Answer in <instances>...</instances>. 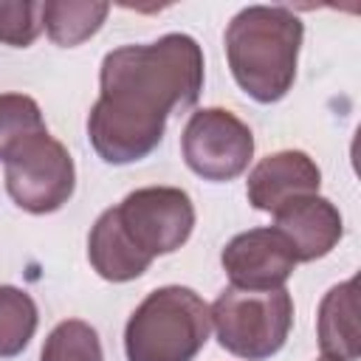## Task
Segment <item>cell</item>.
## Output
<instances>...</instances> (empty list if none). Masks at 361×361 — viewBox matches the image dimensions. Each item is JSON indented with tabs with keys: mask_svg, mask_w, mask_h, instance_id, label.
<instances>
[{
	"mask_svg": "<svg viewBox=\"0 0 361 361\" xmlns=\"http://www.w3.org/2000/svg\"><path fill=\"white\" fill-rule=\"evenodd\" d=\"M203 48L189 34H164L147 45L104 54L99 99L87 113V138L104 164L144 161L164 141L166 118L197 104Z\"/></svg>",
	"mask_w": 361,
	"mask_h": 361,
	"instance_id": "cell-1",
	"label": "cell"
},
{
	"mask_svg": "<svg viewBox=\"0 0 361 361\" xmlns=\"http://www.w3.org/2000/svg\"><path fill=\"white\" fill-rule=\"evenodd\" d=\"M305 25L285 6H245L226 25V59L234 82L259 104L288 96Z\"/></svg>",
	"mask_w": 361,
	"mask_h": 361,
	"instance_id": "cell-2",
	"label": "cell"
},
{
	"mask_svg": "<svg viewBox=\"0 0 361 361\" xmlns=\"http://www.w3.org/2000/svg\"><path fill=\"white\" fill-rule=\"evenodd\" d=\"M212 316L203 296L186 285H164L130 313L127 361H192L209 341Z\"/></svg>",
	"mask_w": 361,
	"mask_h": 361,
	"instance_id": "cell-3",
	"label": "cell"
},
{
	"mask_svg": "<svg viewBox=\"0 0 361 361\" xmlns=\"http://www.w3.org/2000/svg\"><path fill=\"white\" fill-rule=\"evenodd\" d=\"M212 327L226 353L245 361L276 355L293 327V299L285 288L243 290L226 288L209 307Z\"/></svg>",
	"mask_w": 361,
	"mask_h": 361,
	"instance_id": "cell-4",
	"label": "cell"
},
{
	"mask_svg": "<svg viewBox=\"0 0 361 361\" xmlns=\"http://www.w3.org/2000/svg\"><path fill=\"white\" fill-rule=\"evenodd\" d=\"M127 245L152 265L155 257L178 251L195 228V203L178 186H144L110 209Z\"/></svg>",
	"mask_w": 361,
	"mask_h": 361,
	"instance_id": "cell-5",
	"label": "cell"
},
{
	"mask_svg": "<svg viewBox=\"0 0 361 361\" xmlns=\"http://www.w3.org/2000/svg\"><path fill=\"white\" fill-rule=\"evenodd\" d=\"M76 189V169L68 147L51 133L25 141L6 161V192L28 214L62 209Z\"/></svg>",
	"mask_w": 361,
	"mask_h": 361,
	"instance_id": "cell-6",
	"label": "cell"
},
{
	"mask_svg": "<svg viewBox=\"0 0 361 361\" xmlns=\"http://www.w3.org/2000/svg\"><path fill=\"white\" fill-rule=\"evenodd\" d=\"M186 166L212 183L240 178L254 155V133L226 107L195 110L180 135Z\"/></svg>",
	"mask_w": 361,
	"mask_h": 361,
	"instance_id": "cell-7",
	"label": "cell"
},
{
	"mask_svg": "<svg viewBox=\"0 0 361 361\" xmlns=\"http://www.w3.org/2000/svg\"><path fill=\"white\" fill-rule=\"evenodd\" d=\"M220 262L231 288L276 290L290 279L296 254L282 231H276L274 226H262L231 237L220 254Z\"/></svg>",
	"mask_w": 361,
	"mask_h": 361,
	"instance_id": "cell-8",
	"label": "cell"
},
{
	"mask_svg": "<svg viewBox=\"0 0 361 361\" xmlns=\"http://www.w3.org/2000/svg\"><path fill=\"white\" fill-rule=\"evenodd\" d=\"M322 186V169L316 161L302 149H279L274 155H265L245 180L248 203L259 212H276L279 206L305 197L319 195Z\"/></svg>",
	"mask_w": 361,
	"mask_h": 361,
	"instance_id": "cell-9",
	"label": "cell"
},
{
	"mask_svg": "<svg viewBox=\"0 0 361 361\" xmlns=\"http://www.w3.org/2000/svg\"><path fill=\"white\" fill-rule=\"evenodd\" d=\"M274 228L285 234L296 254V262H313L327 257L338 245L344 220L336 203H330L327 197L305 195L274 212Z\"/></svg>",
	"mask_w": 361,
	"mask_h": 361,
	"instance_id": "cell-10",
	"label": "cell"
},
{
	"mask_svg": "<svg viewBox=\"0 0 361 361\" xmlns=\"http://www.w3.org/2000/svg\"><path fill=\"white\" fill-rule=\"evenodd\" d=\"M316 338L324 358L355 361L361 355L358 333V279L333 285L319 302L316 313Z\"/></svg>",
	"mask_w": 361,
	"mask_h": 361,
	"instance_id": "cell-11",
	"label": "cell"
},
{
	"mask_svg": "<svg viewBox=\"0 0 361 361\" xmlns=\"http://www.w3.org/2000/svg\"><path fill=\"white\" fill-rule=\"evenodd\" d=\"M107 14H110V6L99 0H45L42 28L56 45L73 48L90 39L102 28Z\"/></svg>",
	"mask_w": 361,
	"mask_h": 361,
	"instance_id": "cell-12",
	"label": "cell"
},
{
	"mask_svg": "<svg viewBox=\"0 0 361 361\" xmlns=\"http://www.w3.org/2000/svg\"><path fill=\"white\" fill-rule=\"evenodd\" d=\"M39 310L31 293L14 285H0V358L20 355L37 333Z\"/></svg>",
	"mask_w": 361,
	"mask_h": 361,
	"instance_id": "cell-13",
	"label": "cell"
},
{
	"mask_svg": "<svg viewBox=\"0 0 361 361\" xmlns=\"http://www.w3.org/2000/svg\"><path fill=\"white\" fill-rule=\"evenodd\" d=\"M48 133L39 104L25 93H0V161L6 164L25 141Z\"/></svg>",
	"mask_w": 361,
	"mask_h": 361,
	"instance_id": "cell-14",
	"label": "cell"
},
{
	"mask_svg": "<svg viewBox=\"0 0 361 361\" xmlns=\"http://www.w3.org/2000/svg\"><path fill=\"white\" fill-rule=\"evenodd\" d=\"M39 361H104L96 327H90L82 319L59 322L48 333Z\"/></svg>",
	"mask_w": 361,
	"mask_h": 361,
	"instance_id": "cell-15",
	"label": "cell"
},
{
	"mask_svg": "<svg viewBox=\"0 0 361 361\" xmlns=\"http://www.w3.org/2000/svg\"><path fill=\"white\" fill-rule=\"evenodd\" d=\"M42 31V3L37 0H0V42L28 48Z\"/></svg>",
	"mask_w": 361,
	"mask_h": 361,
	"instance_id": "cell-16",
	"label": "cell"
},
{
	"mask_svg": "<svg viewBox=\"0 0 361 361\" xmlns=\"http://www.w3.org/2000/svg\"><path fill=\"white\" fill-rule=\"evenodd\" d=\"M319 361H333V358H324V355H322V358H319Z\"/></svg>",
	"mask_w": 361,
	"mask_h": 361,
	"instance_id": "cell-17",
	"label": "cell"
}]
</instances>
